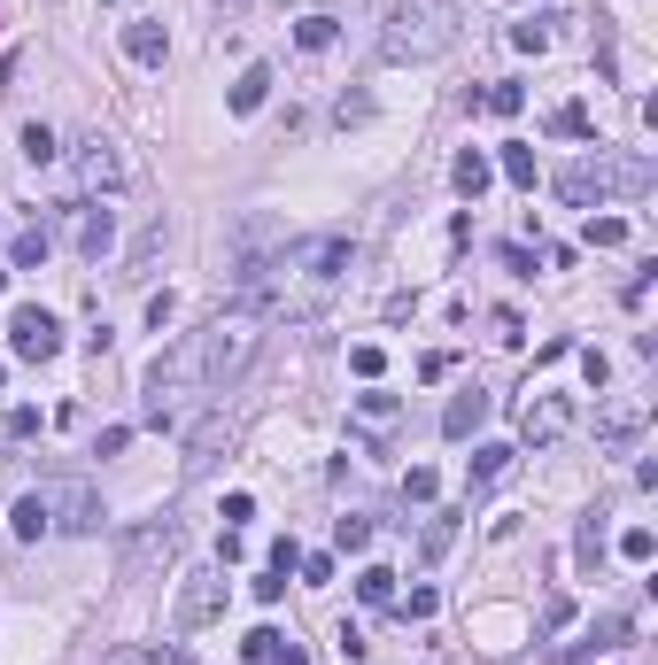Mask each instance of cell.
Instances as JSON below:
<instances>
[{
    "mask_svg": "<svg viewBox=\"0 0 658 665\" xmlns=\"http://www.w3.org/2000/svg\"><path fill=\"white\" fill-rule=\"evenodd\" d=\"M465 8L457 0H395L388 24H380V62H434L457 47Z\"/></svg>",
    "mask_w": 658,
    "mask_h": 665,
    "instance_id": "obj_1",
    "label": "cell"
},
{
    "mask_svg": "<svg viewBox=\"0 0 658 665\" xmlns=\"http://www.w3.org/2000/svg\"><path fill=\"white\" fill-rule=\"evenodd\" d=\"M256 348H264V325L256 318H240V310L210 318L194 333V379H202V395H225V387L256 364Z\"/></svg>",
    "mask_w": 658,
    "mask_h": 665,
    "instance_id": "obj_2",
    "label": "cell"
},
{
    "mask_svg": "<svg viewBox=\"0 0 658 665\" xmlns=\"http://www.w3.org/2000/svg\"><path fill=\"white\" fill-rule=\"evenodd\" d=\"M78 186H86V202H109L117 186H132V163H124V147L109 132H86L78 140Z\"/></svg>",
    "mask_w": 658,
    "mask_h": 665,
    "instance_id": "obj_3",
    "label": "cell"
},
{
    "mask_svg": "<svg viewBox=\"0 0 658 665\" xmlns=\"http://www.w3.org/2000/svg\"><path fill=\"white\" fill-rule=\"evenodd\" d=\"M8 348H16L24 364H47V356H62V325H55V310H39V302H16V310H8Z\"/></svg>",
    "mask_w": 658,
    "mask_h": 665,
    "instance_id": "obj_4",
    "label": "cell"
},
{
    "mask_svg": "<svg viewBox=\"0 0 658 665\" xmlns=\"http://www.w3.org/2000/svg\"><path fill=\"white\" fill-rule=\"evenodd\" d=\"M62 217H70V248H78L86 263H101L109 248H117V209L109 202H70Z\"/></svg>",
    "mask_w": 658,
    "mask_h": 665,
    "instance_id": "obj_5",
    "label": "cell"
},
{
    "mask_svg": "<svg viewBox=\"0 0 658 665\" xmlns=\"http://www.w3.org/2000/svg\"><path fill=\"white\" fill-rule=\"evenodd\" d=\"M47 511H55L62 534H101V495H93V480H62V488H47Z\"/></svg>",
    "mask_w": 658,
    "mask_h": 665,
    "instance_id": "obj_6",
    "label": "cell"
},
{
    "mask_svg": "<svg viewBox=\"0 0 658 665\" xmlns=\"http://www.w3.org/2000/svg\"><path fill=\"white\" fill-rule=\"evenodd\" d=\"M217 611H225V580H217V573H186L179 604H171V627H179V635H194V627H210Z\"/></svg>",
    "mask_w": 658,
    "mask_h": 665,
    "instance_id": "obj_7",
    "label": "cell"
},
{
    "mask_svg": "<svg viewBox=\"0 0 658 665\" xmlns=\"http://www.w3.org/2000/svg\"><path fill=\"white\" fill-rule=\"evenodd\" d=\"M233 441H240V426L225 418V410H210V418H202V426L186 434V457H179V464H186V480H202V472H210V464L225 457Z\"/></svg>",
    "mask_w": 658,
    "mask_h": 665,
    "instance_id": "obj_8",
    "label": "cell"
},
{
    "mask_svg": "<svg viewBox=\"0 0 658 665\" xmlns=\"http://www.w3.org/2000/svg\"><path fill=\"white\" fill-rule=\"evenodd\" d=\"M643 426H651V403H643V395H628V403H604V410H597V441H604V449H620V457H628L635 441H643Z\"/></svg>",
    "mask_w": 658,
    "mask_h": 665,
    "instance_id": "obj_9",
    "label": "cell"
},
{
    "mask_svg": "<svg viewBox=\"0 0 658 665\" xmlns=\"http://www.w3.org/2000/svg\"><path fill=\"white\" fill-rule=\"evenodd\" d=\"M519 434L527 441H566L573 434V403L566 395H527V403H519Z\"/></svg>",
    "mask_w": 658,
    "mask_h": 665,
    "instance_id": "obj_10",
    "label": "cell"
},
{
    "mask_svg": "<svg viewBox=\"0 0 658 665\" xmlns=\"http://www.w3.org/2000/svg\"><path fill=\"white\" fill-rule=\"evenodd\" d=\"M171 550H179V526H171V519H155V526H140V534L124 542L117 573H124V580H140V573L155 565V557H171Z\"/></svg>",
    "mask_w": 658,
    "mask_h": 665,
    "instance_id": "obj_11",
    "label": "cell"
},
{
    "mask_svg": "<svg viewBox=\"0 0 658 665\" xmlns=\"http://www.w3.org/2000/svg\"><path fill=\"white\" fill-rule=\"evenodd\" d=\"M558 194H566L573 209L604 202V194H612V178H604V155H581V163H566V171H558Z\"/></svg>",
    "mask_w": 658,
    "mask_h": 665,
    "instance_id": "obj_12",
    "label": "cell"
},
{
    "mask_svg": "<svg viewBox=\"0 0 658 665\" xmlns=\"http://www.w3.org/2000/svg\"><path fill=\"white\" fill-rule=\"evenodd\" d=\"M349 418H357V434H395V426H403V395L372 387V395H357V403H349Z\"/></svg>",
    "mask_w": 658,
    "mask_h": 665,
    "instance_id": "obj_13",
    "label": "cell"
},
{
    "mask_svg": "<svg viewBox=\"0 0 658 665\" xmlns=\"http://www.w3.org/2000/svg\"><path fill=\"white\" fill-rule=\"evenodd\" d=\"M240 658H248V665H310V658H302V642L279 635V627H256V635L240 642Z\"/></svg>",
    "mask_w": 658,
    "mask_h": 665,
    "instance_id": "obj_14",
    "label": "cell"
},
{
    "mask_svg": "<svg viewBox=\"0 0 658 665\" xmlns=\"http://www.w3.org/2000/svg\"><path fill=\"white\" fill-rule=\"evenodd\" d=\"M8 534H16V542H39V534H55L47 488H24V495H16V511H8Z\"/></svg>",
    "mask_w": 658,
    "mask_h": 665,
    "instance_id": "obj_15",
    "label": "cell"
},
{
    "mask_svg": "<svg viewBox=\"0 0 658 665\" xmlns=\"http://www.w3.org/2000/svg\"><path fill=\"white\" fill-rule=\"evenodd\" d=\"M604 178H612V194H628V202H643L651 194V155H604Z\"/></svg>",
    "mask_w": 658,
    "mask_h": 665,
    "instance_id": "obj_16",
    "label": "cell"
},
{
    "mask_svg": "<svg viewBox=\"0 0 658 665\" xmlns=\"http://www.w3.org/2000/svg\"><path fill=\"white\" fill-rule=\"evenodd\" d=\"M511 464H519V449H511V441H480V449H473V464H465V480H473V488H496V480H504Z\"/></svg>",
    "mask_w": 658,
    "mask_h": 665,
    "instance_id": "obj_17",
    "label": "cell"
},
{
    "mask_svg": "<svg viewBox=\"0 0 658 665\" xmlns=\"http://www.w3.org/2000/svg\"><path fill=\"white\" fill-rule=\"evenodd\" d=\"M264 93H271V62H248V70L233 78V93H225V109H233V116H256V109H264Z\"/></svg>",
    "mask_w": 658,
    "mask_h": 665,
    "instance_id": "obj_18",
    "label": "cell"
},
{
    "mask_svg": "<svg viewBox=\"0 0 658 665\" xmlns=\"http://www.w3.org/2000/svg\"><path fill=\"white\" fill-rule=\"evenodd\" d=\"M488 178H496V163H488V155H480V147H465V155H457V163H449V186H457V194H465V202H480V194H488Z\"/></svg>",
    "mask_w": 658,
    "mask_h": 665,
    "instance_id": "obj_19",
    "label": "cell"
},
{
    "mask_svg": "<svg viewBox=\"0 0 658 665\" xmlns=\"http://www.w3.org/2000/svg\"><path fill=\"white\" fill-rule=\"evenodd\" d=\"M480 418H488V395H480V387H465V395L442 410V434H449V441H465V434H480Z\"/></svg>",
    "mask_w": 658,
    "mask_h": 665,
    "instance_id": "obj_20",
    "label": "cell"
},
{
    "mask_svg": "<svg viewBox=\"0 0 658 665\" xmlns=\"http://www.w3.org/2000/svg\"><path fill=\"white\" fill-rule=\"evenodd\" d=\"M47 256H55V232H47V225H31V232L8 240V271H39Z\"/></svg>",
    "mask_w": 658,
    "mask_h": 665,
    "instance_id": "obj_21",
    "label": "cell"
},
{
    "mask_svg": "<svg viewBox=\"0 0 658 665\" xmlns=\"http://www.w3.org/2000/svg\"><path fill=\"white\" fill-rule=\"evenodd\" d=\"M124 55H132V62H163V55H171V31L155 24V16H148V24H132V31H124Z\"/></svg>",
    "mask_w": 658,
    "mask_h": 665,
    "instance_id": "obj_22",
    "label": "cell"
},
{
    "mask_svg": "<svg viewBox=\"0 0 658 665\" xmlns=\"http://www.w3.org/2000/svg\"><path fill=\"white\" fill-rule=\"evenodd\" d=\"M333 39H341V16H302V24H295V47H302V55H326Z\"/></svg>",
    "mask_w": 658,
    "mask_h": 665,
    "instance_id": "obj_23",
    "label": "cell"
},
{
    "mask_svg": "<svg viewBox=\"0 0 658 665\" xmlns=\"http://www.w3.org/2000/svg\"><path fill=\"white\" fill-rule=\"evenodd\" d=\"M357 604H372V611L395 604V573H388V565H364V573H357Z\"/></svg>",
    "mask_w": 658,
    "mask_h": 665,
    "instance_id": "obj_24",
    "label": "cell"
},
{
    "mask_svg": "<svg viewBox=\"0 0 658 665\" xmlns=\"http://www.w3.org/2000/svg\"><path fill=\"white\" fill-rule=\"evenodd\" d=\"M473 109H488V116H519V109H527V86H511V78H496L488 93H473Z\"/></svg>",
    "mask_w": 658,
    "mask_h": 665,
    "instance_id": "obj_25",
    "label": "cell"
},
{
    "mask_svg": "<svg viewBox=\"0 0 658 665\" xmlns=\"http://www.w3.org/2000/svg\"><path fill=\"white\" fill-rule=\"evenodd\" d=\"M449 542H457V511H434V519H426V534H419V557L434 565V557H449Z\"/></svg>",
    "mask_w": 658,
    "mask_h": 665,
    "instance_id": "obj_26",
    "label": "cell"
},
{
    "mask_svg": "<svg viewBox=\"0 0 658 665\" xmlns=\"http://www.w3.org/2000/svg\"><path fill=\"white\" fill-rule=\"evenodd\" d=\"M333 550H341V557H349V550H372V519H364V511L333 519Z\"/></svg>",
    "mask_w": 658,
    "mask_h": 665,
    "instance_id": "obj_27",
    "label": "cell"
},
{
    "mask_svg": "<svg viewBox=\"0 0 658 665\" xmlns=\"http://www.w3.org/2000/svg\"><path fill=\"white\" fill-rule=\"evenodd\" d=\"M550 132H558V140H589V109H581V101H558V109H550Z\"/></svg>",
    "mask_w": 658,
    "mask_h": 665,
    "instance_id": "obj_28",
    "label": "cell"
},
{
    "mask_svg": "<svg viewBox=\"0 0 658 665\" xmlns=\"http://www.w3.org/2000/svg\"><path fill=\"white\" fill-rule=\"evenodd\" d=\"M496 171H504L511 186H535V147H504V155H496Z\"/></svg>",
    "mask_w": 658,
    "mask_h": 665,
    "instance_id": "obj_29",
    "label": "cell"
},
{
    "mask_svg": "<svg viewBox=\"0 0 658 665\" xmlns=\"http://www.w3.org/2000/svg\"><path fill=\"white\" fill-rule=\"evenodd\" d=\"M16 147H24V163H55V155H62L47 124H24V140H16Z\"/></svg>",
    "mask_w": 658,
    "mask_h": 665,
    "instance_id": "obj_30",
    "label": "cell"
},
{
    "mask_svg": "<svg viewBox=\"0 0 658 665\" xmlns=\"http://www.w3.org/2000/svg\"><path fill=\"white\" fill-rule=\"evenodd\" d=\"M628 240V217H589V248H620Z\"/></svg>",
    "mask_w": 658,
    "mask_h": 665,
    "instance_id": "obj_31",
    "label": "cell"
},
{
    "mask_svg": "<svg viewBox=\"0 0 658 665\" xmlns=\"http://www.w3.org/2000/svg\"><path fill=\"white\" fill-rule=\"evenodd\" d=\"M434 488H442V480H434L426 464H411V472H403V503H434Z\"/></svg>",
    "mask_w": 658,
    "mask_h": 665,
    "instance_id": "obj_32",
    "label": "cell"
},
{
    "mask_svg": "<svg viewBox=\"0 0 658 665\" xmlns=\"http://www.w3.org/2000/svg\"><path fill=\"white\" fill-rule=\"evenodd\" d=\"M535 627H542V635H566V627H573V596H550Z\"/></svg>",
    "mask_w": 658,
    "mask_h": 665,
    "instance_id": "obj_33",
    "label": "cell"
},
{
    "mask_svg": "<svg viewBox=\"0 0 658 665\" xmlns=\"http://www.w3.org/2000/svg\"><path fill=\"white\" fill-rule=\"evenodd\" d=\"M0 434H8V441H31V434H39V410H31V403H16L8 418H0Z\"/></svg>",
    "mask_w": 658,
    "mask_h": 665,
    "instance_id": "obj_34",
    "label": "cell"
},
{
    "mask_svg": "<svg viewBox=\"0 0 658 665\" xmlns=\"http://www.w3.org/2000/svg\"><path fill=\"white\" fill-rule=\"evenodd\" d=\"M651 526H628V534H620V557H628V565H651Z\"/></svg>",
    "mask_w": 658,
    "mask_h": 665,
    "instance_id": "obj_35",
    "label": "cell"
},
{
    "mask_svg": "<svg viewBox=\"0 0 658 665\" xmlns=\"http://www.w3.org/2000/svg\"><path fill=\"white\" fill-rule=\"evenodd\" d=\"M380 364H388L380 341H357V348H349V372H357V379H380Z\"/></svg>",
    "mask_w": 658,
    "mask_h": 665,
    "instance_id": "obj_36",
    "label": "cell"
},
{
    "mask_svg": "<svg viewBox=\"0 0 658 665\" xmlns=\"http://www.w3.org/2000/svg\"><path fill=\"white\" fill-rule=\"evenodd\" d=\"M511 47H519V55H542V47H550V24H511Z\"/></svg>",
    "mask_w": 658,
    "mask_h": 665,
    "instance_id": "obj_37",
    "label": "cell"
},
{
    "mask_svg": "<svg viewBox=\"0 0 658 665\" xmlns=\"http://www.w3.org/2000/svg\"><path fill=\"white\" fill-rule=\"evenodd\" d=\"M295 565H302V542H295V534H279V542H271V573H295Z\"/></svg>",
    "mask_w": 658,
    "mask_h": 665,
    "instance_id": "obj_38",
    "label": "cell"
},
{
    "mask_svg": "<svg viewBox=\"0 0 658 665\" xmlns=\"http://www.w3.org/2000/svg\"><path fill=\"white\" fill-rule=\"evenodd\" d=\"M612 642H628V611H604L597 619V650H612Z\"/></svg>",
    "mask_w": 658,
    "mask_h": 665,
    "instance_id": "obj_39",
    "label": "cell"
},
{
    "mask_svg": "<svg viewBox=\"0 0 658 665\" xmlns=\"http://www.w3.org/2000/svg\"><path fill=\"white\" fill-rule=\"evenodd\" d=\"M434 611H442V596H434V588H411V596H403V619H434Z\"/></svg>",
    "mask_w": 658,
    "mask_h": 665,
    "instance_id": "obj_40",
    "label": "cell"
},
{
    "mask_svg": "<svg viewBox=\"0 0 658 665\" xmlns=\"http://www.w3.org/2000/svg\"><path fill=\"white\" fill-rule=\"evenodd\" d=\"M124 441H132V426H101V441H93V457L109 464V457H117V449H124Z\"/></svg>",
    "mask_w": 658,
    "mask_h": 665,
    "instance_id": "obj_41",
    "label": "cell"
},
{
    "mask_svg": "<svg viewBox=\"0 0 658 665\" xmlns=\"http://www.w3.org/2000/svg\"><path fill=\"white\" fill-rule=\"evenodd\" d=\"M295 573H302V580H310V588H326V580H333V557H326V550H318V557H302Z\"/></svg>",
    "mask_w": 658,
    "mask_h": 665,
    "instance_id": "obj_42",
    "label": "cell"
},
{
    "mask_svg": "<svg viewBox=\"0 0 658 665\" xmlns=\"http://www.w3.org/2000/svg\"><path fill=\"white\" fill-rule=\"evenodd\" d=\"M597 557H604V526L589 519V526H581V565H597Z\"/></svg>",
    "mask_w": 658,
    "mask_h": 665,
    "instance_id": "obj_43",
    "label": "cell"
},
{
    "mask_svg": "<svg viewBox=\"0 0 658 665\" xmlns=\"http://www.w3.org/2000/svg\"><path fill=\"white\" fill-rule=\"evenodd\" d=\"M333 116H341V124H364V116H372V101H364V93H341V109H333Z\"/></svg>",
    "mask_w": 658,
    "mask_h": 665,
    "instance_id": "obj_44",
    "label": "cell"
},
{
    "mask_svg": "<svg viewBox=\"0 0 658 665\" xmlns=\"http://www.w3.org/2000/svg\"><path fill=\"white\" fill-rule=\"evenodd\" d=\"M496 341H504V348H519V341H527V325L511 318V310H496Z\"/></svg>",
    "mask_w": 658,
    "mask_h": 665,
    "instance_id": "obj_45",
    "label": "cell"
},
{
    "mask_svg": "<svg viewBox=\"0 0 658 665\" xmlns=\"http://www.w3.org/2000/svg\"><path fill=\"white\" fill-rule=\"evenodd\" d=\"M248 8H256V0H217V16H225V24H240Z\"/></svg>",
    "mask_w": 658,
    "mask_h": 665,
    "instance_id": "obj_46",
    "label": "cell"
},
{
    "mask_svg": "<svg viewBox=\"0 0 658 665\" xmlns=\"http://www.w3.org/2000/svg\"><path fill=\"white\" fill-rule=\"evenodd\" d=\"M0 294H8V263H0Z\"/></svg>",
    "mask_w": 658,
    "mask_h": 665,
    "instance_id": "obj_47",
    "label": "cell"
},
{
    "mask_svg": "<svg viewBox=\"0 0 658 665\" xmlns=\"http://www.w3.org/2000/svg\"><path fill=\"white\" fill-rule=\"evenodd\" d=\"M0 387H8V364H0Z\"/></svg>",
    "mask_w": 658,
    "mask_h": 665,
    "instance_id": "obj_48",
    "label": "cell"
},
{
    "mask_svg": "<svg viewBox=\"0 0 658 665\" xmlns=\"http://www.w3.org/2000/svg\"><path fill=\"white\" fill-rule=\"evenodd\" d=\"M573 665H597V658H573Z\"/></svg>",
    "mask_w": 658,
    "mask_h": 665,
    "instance_id": "obj_49",
    "label": "cell"
}]
</instances>
